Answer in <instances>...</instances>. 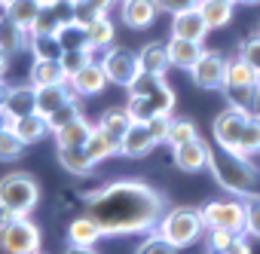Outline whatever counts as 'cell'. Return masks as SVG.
Wrapping results in <instances>:
<instances>
[{
	"label": "cell",
	"instance_id": "cell-1",
	"mask_svg": "<svg viewBox=\"0 0 260 254\" xmlns=\"http://www.w3.org/2000/svg\"><path fill=\"white\" fill-rule=\"evenodd\" d=\"M86 214L104 236L153 233L166 217V196L147 181L122 178L86 193Z\"/></svg>",
	"mask_w": 260,
	"mask_h": 254
},
{
	"label": "cell",
	"instance_id": "cell-8",
	"mask_svg": "<svg viewBox=\"0 0 260 254\" xmlns=\"http://www.w3.org/2000/svg\"><path fill=\"white\" fill-rule=\"evenodd\" d=\"M248 116L251 113H242L236 107H226V110H220L214 116V141H217V147H226V150H236L239 153V141L245 135Z\"/></svg>",
	"mask_w": 260,
	"mask_h": 254
},
{
	"label": "cell",
	"instance_id": "cell-25",
	"mask_svg": "<svg viewBox=\"0 0 260 254\" xmlns=\"http://www.w3.org/2000/svg\"><path fill=\"white\" fill-rule=\"evenodd\" d=\"M101 236H104V233H101V227H98L89 214H83V217L71 220V227H68V242H71V245H86V248H92Z\"/></svg>",
	"mask_w": 260,
	"mask_h": 254
},
{
	"label": "cell",
	"instance_id": "cell-32",
	"mask_svg": "<svg viewBox=\"0 0 260 254\" xmlns=\"http://www.w3.org/2000/svg\"><path fill=\"white\" fill-rule=\"evenodd\" d=\"M55 37H58V43H61L64 52H68V49H92V46H89V31H86V25H80V22H74V19L64 22Z\"/></svg>",
	"mask_w": 260,
	"mask_h": 254
},
{
	"label": "cell",
	"instance_id": "cell-15",
	"mask_svg": "<svg viewBox=\"0 0 260 254\" xmlns=\"http://www.w3.org/2000/svg\"><path fill=\"white\" fill-rule=\"evenodd\" d=\"M153 147H156V138L150 135V125H144V122H132V129L119 138V153L132 156V160L147 156Z\"/></svg>",
	"mask_w": 260,
	"mask_h": 254
},
{
	"label": "cell",
	"instance_id": "cell-21",
	"mask_svg": "<svg viewBox=\"0 0 260 254\" xmlns=\"http://www.w3.org/2000/svg\"><path fill=\"white\" fill-rule=\"evenodd\" d=\"M49 4V0H4V10L7 16H13L28 34H31V28H34V22H37V16H40V10Z\"/></svg>",
	"mask_w": 260,
	"mask_h": 254
},
{
	"label": "cell",
	"instance_id": "cell-59",
	"mask_svg": "<svg viewBox=\"0 0 260 254\" xmlns=\"http://www.w3.org/2000/svg\"><path fill=\"white\" fill-rule=\"evenodd\" d=\"M0 7H4V0H0Z\"/></svg>",
	"mask_w": 260,
	"mask_h": 254
},
{
	"label": "cell",
	"instance_id": "cell-14",
	"mask_svg": "<svg viewBox=\"0 0 260 254\" xmlns=\"http://www.w3.org/2000/svg\"><path fill=\"white\" fill-rule=\"evenodd\" d=\"M156 0H122V7H119V16L122 22L132 28V31H144L156 22Z\"/></svg>",
	"mask_w": 260,
	"mask_h": 254
},
{
	"label": "cell",
	"instance_id": "cell-28",
	"mask_svg": "<svg viewBox=\"0 0 260 254\" xmlns=\"http://www.w3.org/2000/svg\"><path fill=\"white\" fill-rule=\"evenodd\" d=\"M113 7V0H74L71 4V19L80 25H92L95 19L107 16V10Z\"/></svg>",
	"mask_w": 260,
	"mask_h": 254
},
{
	"label": "cell",
	"instance_id": "cell-6",
	"mask_svg": "<svg viewBox=\"0 0 260 254\" xmlns=\"http://www.w3.org/2000/svg\"><path fill=\"white\" fill-rule=\"evenodd\" d=\"M101 65H104V71H107V80H110L113 86H125V89L132 86L135 77L141 74V58H138V52L125 49V46H110V49H104Z\"/></svg>",
	"mask_w": 260,
	"mask_h": 254
},
{
	"label": "cell",
	"instance_id": "cell-34",
	"mask_svg": "<svg viewBox=\"0 0 260 254\" xmlns=\"http://www.w3.org/2000/svg\"><path fill=\"white\" fill-rule=\"evenodd\" d=\"M248 83H260V74H257L245 58L226 61V83H223V86H248Z\"/></svg>",
	"mask_w": 260,
	"mask_h": 254
},
{
	"label": "cell",
	"instance_id": "cell-18",
	"mask_svg": "<svg viewBox=\"0 0 260 254\" xmlns=\"http://www.w3.org/2000/svg\"><path fill=\"white\" fill-rule=\"evenodd\" d=\"M74 101V89L68 83H55V86H40L37 89V113L40 116H49L55 113L58 107L71 104Z\"/></svg>",
	"mask_w": 260,
	"mask_h": 254
},
{
	"label": "cell",
	"instance_id": "cell-10",
	"mask_svg": "<svg viewBox=\"0 0 260 254\" xmlns=\"http://www.w3.org/2000/svg\"><path fill=\"white\" fill-rule=\"evenodd\" d=\"M0 113H4L7 122L37 113V86L34 83H28V86H10L7 98H4V110H0Z\"/></svg>",
	"mask_w": 260,
	"mask_h": 254
},
{
	"label": "cell",
	"instance_id": "cell-40",
	"mask_svg": "<svg viewBox=\"0 0 260 254\" xmlns=\"http://www.w3.org/2000/svg\"><path fill=\"white\" fill-rule=\"evenodd\" d=\"M162 83H166V77L150 74V71H141V74L135 77V83L128 86V95H144V98H150V95H153Z\"/></svg>",
	"mask_w": 260,
	"mask_h": 254
},
{
	"label": "cell",
	"instance_id": "cell-55",
	"mask_svg": "<svg viewBox=\"0 0 260 254\" xmlns=\"http://www.w3.org/2000/svg\"><path fill=\"white\" fill-rule=\"evenodd\" d=\"M49 4H64V7H71V4H74V0H49Z\"/></svg>",
	"mask_w": 260,
	"mask_h": 254
},
{
	"label": "cell",
	"instance_id": "cell-31",
	"mask_svg": "<svg viewBox=\"0 0 260 254\" xmlns=\"http://www.w3.org/2000/svg\"><path fill=\"white\" fill-rule=\"evenodd\" d=\"M132 113H128V107H110V110H104L101 113V119H98V125L104 132H110L113 138H122L128 129H132Z\"/></svg>",
	"mask_w": 260,
	"mask_h": 254
},
{
	"label": "cell",
	"instance_id": "cell-37",
	"mask_svg": "<svg viewBox=\"0 0 260 254\" xmlns=\"http://www.w3.org/2000/svg\"><path fill=\"white\" fill-rule=\"evenodd\" d=\"M31 52L34 58H43V61H61V43L58 37H31Z\"/></svg>",
	"mask_w": 260,
	"mask_h": 254
},
{
	"label": "cell",
	"instance_id": "cell-49",
	"mask_svg": "<svg viewBox=\"0 0 260 254\" xmlns=\"http://www.w3.org/2000/svg\"><path fill=\"white\" fill-rule=\"evenodd\" d=\"M156 7H159V13H184V10H190V7H199V0H156Z\"/></svg>",
	"mask_w": 260,
	"mask_h": 254
},
{
	"label": "cell",
	"instance_id": "cell-36",
	"mask_svg": "<svg viewBox=\"0 0 260 254\" xmlns=\"http://www.w3.org/2000/svg\"><path fill=\"white\" fill-rule=\"evenodd\" d=\"M239 153H245V156L260 153V113H251V116H248L245 135H242V141H239Z\"/></svg>",
	"mask_w": 260,
	"mask_h": 254
},
{
	"label": "cell",
	"instance_id": "cell-13",
	"mask_svg": "<svg viewBox=\"0 0 260 254\" xmlns=\"http://www.w3.org/2000/svg\"><path fill=\"white\" fill-rule=\"evenodd\" d=\"M107 83H110V80H107V71H104L101 58H98V61H89L83 71H77V74L68 80V86L74 89V95H101Z\"/></svg>",
	"mask_w": 260,
	"mask_h": 254
},
{
	"label": "cell",
	"instance_id": "cell-48",
	"mask_svg": "<svg viewBox=\"0 0 260 254\" xmlns=\"http://www.w3.org/2000/svg\"><path fill=\"white\" fill-rule=\"evenodd\" d=\"M147 125H150V135L156 138V144H159V141H169V125H172V116H153Z\"/></svg>",
	"mask_w": 260,
	"mask_h": 254
},
{
	"label": "cell",
	"instance_id": "cell-2",
	"mask_svg": "<svg viewBox=\"0 0 260 254\" xmlns=\"http://www.w3.org/2000/svg\"><path fill=\"white\" fill-rule=\"evenodd\" d=\"M208 172L233 196H260V172L251 166L245 153L214 147L208 156Z\"/></svg>",
	"mask_w": 260,
	"mask_h": 254
},
{
	"label": "cell",
	"instance_id": "cell-26",
	"mask_svg": "<svg viewBox=\"0 0 260 254\" xmlns=\"http://www.w3.org/2000/svg\"><path fill=\"white\" fill-rule=\"evenodd\" d=\"M31 83L40 89V86H55V83H68V74L61 68V61H43V58H34L31 65Z\"/></svg>",
	"mask_w": 260,
	"mask_h": 254
},
{
	"label": "cell",
	"instance_id": "cell-11",
	"mask_svg": "<svg viewBox=\"0 0 260 254\" xmlns=\"http://www.w3.org/2000/svg\"><path fill=\"white\" fill-rule=\"evenodd\" d=\"M208 156H211V147H208L202 138H193V141H187V144L172 147L175 166H178L181 172H187V175H196V172L208 169Z\"/></svg>",
	"mask_w": 260,
	"mask_h": 254
},
{
	"label": "cell",
	"instance_id": "cell-16",
	"mask_svg": "<svg viewBox=\"0 0 260 254\" xmlns=\"http://www.w3.org/2000/svg\"><path fill=\"white\" fill-rule=\"evenodd\" d=\"M71 22V7L64 4H46L31 28V37H55L61 31V25Z\"/></svg>",
	"mask_w": 260,
	"mask_h": 254
},
{
	"label": "cell",
	"instance_id": "cell-19",
	"mask_svg": "<svg viewBox=\"0 0 260 254\" xmlns=\"http://www.w3.org/2000/svg\"><path fill=\"white\" fill-rule=\"evenodd\" d=\"M92 129H95V125H92L86 116H77V119L64 122L61 129H55L52 135H55V144H58V147H86Z\"/></svg>",
	"mask_w": 260,
	"mask_h": 254
},
{
	"label": "cell",
	"instance_id": "cell-42",
	"mask_svg": "<svg viewBox=\"0 0 260 254\" xmlns=\"http://www.w3.org/2000/svg\"><path fill=\"white\" fill-rule=\"evenodd\" d=\"M193 138H199V135H196V125L190 119H172V125H169V141L166 144L178 147V144H187Z\"/></svg>",
	"mask_w": 260,
	"mask_h": 254
},
{
	"label": "cell",
	"instance_id": "cell-44",
	"mask_svg": "<svg viewBox=\"0 0 260 254\" xmlns=\"http://www.w3.org/2000/svg\"><path fill=\"white\" fill-rule=\"evenodd\" d=\"M77 116H83V110H80V104H77V101H71V104L58 107L55 113H49V116H46V122H49V129L55 132V129H61L64 122H71V119H77Z\"/></svg>",
	"mask_w": 260,
	"mask_h": 254
},
{
	"label": "cell",
	"instance_id": "cell-53",
	"mask_svg": "<svg viewBox=\"0 0 260 254\" xmlns=\"http://www.w3.org/2000/svg\"><path fill=\"white\" fill-rule=\"evenodd\" d=\"M7 68H10V52H4V49H0V77L7 74Z\"/></svg>",
	"mask_w": 260,
	"mask_h": 254
},
{
	"label": "cell",
	"instance_id": "cell-57",
	"mask_svg": "<svg viewBox=\"0 0 260 254\" xmlns=\"http://www.w3.org/2000/svg\"><path fill=\"white\" fill-rule=\"evenodd\" d=\"M4 122H7V119H4V113H0V125H4Z\"/></svg>",
	"mask_w": 260,
	"mask_h": 254
},
{
	"label": "cell",
	"instance_id": "cell-58",
	"mask_svg": "<svg viewBox=\"0 0 260 254\" xmlns=\"http://www.w3.org/2000/svg\"><path fill=\"white\" fill-rule=\"evenodd\" d=\"M230 4H239V0H230Z\"/></svg>",
	"mask_w": 260,
	"mask_h": 254
},
{
	"label": "cell",
	"instance_id": "cell-27",
	"mask_svg": "<svg viewBox=\"0 0 260 254\" xmlns=\"http://www.w3.org/2000/svg\"><path fill=\"white\" fill-rule=\"evenodd\" d=\"M58 163H61L64 172H71L77 178H83V175H89L95 169V163L89 160L86 147H58Z\"/></svg>",
	"mask_w": 260,
	"mask_h": 254
},
{
	"label": "cell",
	"instance_id": "cell-4",
	"mask_svg": "<svg viewBox=\"0 0 260 254\" xmlns=\"http://www.w3.org/2000/svg\"><path fill=\"white\" fill-rule=\"evenodd\" d=\"M40 202V184L31 172H10L0 178V205L16 211V214H31Z\"/></svg>",
	"mask_w": 260,
	"mask_h": 254
},
{
	"label": "cell",
	"instance_id": "cell-47",
	"mask_svg": "<svg viewBox=\"0 0 260 254\" xmlns=\"http://www.w3.org/2000/svg\"><path fill=\"white\" fill-rule=\"evenodd\" d=\"M236 236L239 233H230V230H208V248H211V254H220Z\"/></svg>",
	"mask_w": 260,
	"mask_h": 254
},
{
	"label": "cell",
	"instance_id": "cell-20",
	"mask_svg": "<svg viewBox=\"0 0 260 254\" xmlns=\"http://www.w3.org/2000/svg\"><path fill=\"white\" fill-rule=\"evenodd\" d=\"M223 95H226L230 107H236V110H242V113H260V83L223 86Z\"/></svg>",
	"mask_w": 260,
	"mask_h": 254
},
{
	"label": "cell",
	"instance_id": "cell-9",
	"mask_svg": "<svg viewBox=\"0 0 260 254\" xmlns=\"http://www.w3.org/2000/svg\"><path fill=\"white\" fill-rule=\"evenodd\" d=\"M190 77L199 89H223L226 83V58L220 52H202V58L190 68Z\"/></svg>",
	"mask_w": 260,
	"mask_h": 254
},
{
	"label": "cell",
	"instance_id": "cell-50",
	"mask_svg": "<svg viewBox=\"0 0 260 254\" xmlns=\"http://www.w3.org/2000/svg\"><path fill=\"white\" fill-rule=\"evenodd\" d=\"M220 254H251V245H248V239H245V236H236V239L220 251Z\"/></svg>",
	"mask_w": 260,
	"mask_h": 254
},
{
	"label": "cell",
	"instance_id": "cell-45",
	"mask_svg": "<svg viewBox=\"0 0 260 254\" xmlns=\"http://www.w3.org/2000/svg\"><path fill=\"white\" fill-rule=\"evenodd\" d=\"M245 230L260 239V196H248L245 202Z\"/></svg>",
	"mask_w": 260,
	"mask_h": 254
},
{
	"label": "cell",
	"instance_id": "cell-52",
	"mask_svg": "<svg viewBox=\"0 0 260 254\" xmlns=\"http://www.w3.org/2000/svg\"><path fill=\"white\" fill-rule=\"evenodd\" d=\"M64 254H98V251H95V245L92 248H86V245H68Z\"/></svg>",
	"mask_w": 260,
	"mask_h": 254
},
{
	"label": "cell",
	"instance_id": "cell-39",
	"mask_svg": "<svg viewBox=\"0 0 260 254\" xmlns=\"http://www.w3.org/2000/svg\"><path fill=\"white\" fill-rule=\"evenodd\" d=\"M92 52H95V49H68V52H61V68H64V74H68V80H71L77 71H83L89 61H95Z\"/></svg>",
	"mask_w": 260,
	"mask_h": 254
},
{
	"label": "cell",
	"instance_id": "cell-3",
	"mask_svg": "<svg viewBox=\"0 0 260 254\" xmlns=\"http://www.w3.org/2000/svg\"><path fill=\"white\" fill-rule=\"evenodd\" d=\"M208 227H205V220H202V211H196V208H187V205H178V208H169L166 211V217L159 220V227H156V233L159 236H166L172 245H178V248H187V245H196L199 239H202V233H205Z\"/></svg>",
	"mask_w": 260,
	"mask_h": 254
},
{
	"label": "cell",
	"instance_id": "cell-35",
	"mask_svg": "<svg viewBox=\"0 0 260 254\" xmlns=\"http://www.w3.org/2000/svg\"><path fill=\"white\" fill-rule=\"evenodd\" d=\"M28 144L13 132V125L10 122H4L0 125V163H10V160H19L22 156V150H25Z\"/></svg>",
	"mask_w": 260,
	"mask_h": 254
},
{
	"label": "cell",
	"instance_id": "cell-46",
	"mask_svg": "<svg viewBox=\"0 0 260 254\" xmlns=\"http://www.w3.org/2000/svg\"><path fill=\"white\" fill-rule=\"evenodd\" d=\"M239 58H245V61L260 74V34L251 37V40H245V43L239 46Z\"/></svg>",
	"mask_w": 260,
	"mask_h": 254
},
{
	"label": "cell",
	"instance_id": "cell-56",
	"mask_svg": "<svg viewBox=\"0 0 260 254\" xmlns=\"http://www.w3.org/2000/svg\"><path fill=\"white\" fill-rule=\"evenodd\" d=\"M239 4H260V0H239Z\"/></svg>",
	"mask_w": 260,
	"mask_h": 254
},
{
	"label": "cell",
	"instance_id": "cell-30",
	"mask_svg": "<svg viewBox=\"0 0 260 254\" xmlns=\"http://www.w3.org/2000/svg\"><path fill=\"white\" fill-rule=\"evenodd\" d=\"M138 58H141V71H150V74H159V77H166V71L172 68L169 49H166L162 43H147V46L138 52Z\"/></svg>",
	"mask_w": 260,
	"mask_h": 254
},
{
	"label": "cell",
	"instance_id": "cell-54",
	"mask_svg": "<svg viewBox=\"0 0 260 254\" xmlns=\"http://www.w3.org/2000/svg\"><path fill=\"white\" fill-rule=\"evenodd\" d=\"M7 89H10V86H4V77H0V110H4V98H7Z\"/></svg>",
	"mask_w": 260,
	"mask_h": 254
},
{
	"label": "cell",
	"instance_id": "cell-12",
	"mask_svg": "<svg viewBox=\"0 0 260 254\" xmlns=\"http://www.w3.org/2000/svg\"><path fill=\"white\" fill-rule=\"evenodd\" d=\"M208 31L211 28H208V22H205L199 7H190V10L172 16V37H184V40H199L202 43L208 37Z\"/></svg>",
	"mask_w": 260,
	"mask_h": 254
},
{
	"label": "cell",
	"instance_id": "cell-24",
	"mask_svg": "<svg viewBox=\"0 0 260 254\" xmlns=\"http://www.w3.org/2000/svg\"><path fill=\"white\" fill-rule=\"evenodd\" d=\"M10 125H13V132H16L25 144H37L40 138H46V135L52 132V129H49V122H46V116H40V113L22 116V119H13Z\"/></svg>",
	"mask_w": 260,
	"mask_h": 254
},
{
	"label": "cell",
	"instance_id": "cell-5",
	"mask_svg": "<svg viewBox=\"0 0 260 254\" xmlns=\"http://www.w3.org/2000/svg\"><path fill=\"white\" fill-rule=\"evenodd\" d=\"M0 248L7 254H37L40 251V227L28 214L16 217L10 227L0 230Z\"/></svg>",
	"mask_w": 260,
	"mask_h": 254
},
{
	"label": "cell",
	"instance_id": "cell-43",
	"mask_svg": "<svg viewBox=\"0 0 260 254\" xmlns=\"http://www.w3.org/2000/svg\"><path fill=\"white\" fill-rule=\"evenodd\" d=\"M128 113H132V119L135 122H150L153 116H156V110H153V104H150V98H144V95H128Z\"/></svg>",
	"mask_w": 260,
	"mask_h": 254
},
{
	"label": "cell",
	"instance_id": "cell-17",
	"mask_svg": "<svg viewBox=\"0 0 260 254\" xmlns=\"http://www.w3.org/2000/svg\"><path fill=\"white\" fill-rule=\"evenodd\" d=\"M166 49H169L172 68H184V71H190V68L202 58V52H205L199 40H184V37H172V40L166 43Z\"/></svg>",
	"mask_w": 260,
	"mask_h": 254
},
{
	"label": "cell",
	"instance_id": "cell-60",
	"mask_svg": "<svg viewBox=\"0 0 260 254\" xmlns=\"http://www.w3.org/2000/svg\"><path fill=\"white\" fill-rule=\"evenodd\" d=\"M37 254H40V251H37Z\"/></svg>",
	"mask_w": 260,
	"mask_h": 254
},
{
	"label": "cell",
	"instance_id": "cell-38",
	"mask_svg": "<svg viewBox=\"0 0 260 254\" xmlns=\"http://www.w3.org/2000/svg\"><path fill=\"white\" fill-rule=\"evenodd\" d=\"M178 251H181V248H178V245H172V242H169L166 236H159L156 230H153V233H147V239L135 248V254H178Z\"/></svg>",
	"mask_w": 260,
	"mask_h": 254
},
{
	"label": "cell",
	"instance_id": "cell-22",
	"mask_svg": "<svg viewBox=\"0 0 260 254\" xmlns=\"http://www.w3.org/2000/svg\"><path fill=\"white\" fill-rule=\"evenodd\" d=\"M28 37H31V34H28V31H25L13 16L0 13V49L10 52V55H16V52H22V49H25Z\"/></svg>",
	"mask_w": 260,
	"mask_h": 254
},
{
	"label": "cell",
	"instance_id": "cell-29",
	"mask_svg": "<svg viewBox=\"0 0 260 254\" xmlns=\"http://www.w3.org/2000/svg\"><path fill=\"white\" fill-rule=\"evenodd\" d=\"M233 7H236V4H230V0H199V10H202V16H205V22H208L211 31L230 25Z\"/></svg>",
	"mask_w": 260,
	"mask_h": 254
},
{
	"label": "cell",
	"instance_id": "cell-41",
	"mask_svg": "<svg viewBox=\"0 0 260 254\" xmlns=\"http://www.w3.org/2000/svg\"><path fill=\"white\" fill-rule=\"evenodd\" d=\"M150 104H153L156 116H172V113H175V104H178V98H175L172 86H169V83H162V86H159V89L150 95Z\"/></svg>",
	"mask_w": 260,
	"mask_h": 254
},
{
	"label": "cell",
	"instance_id": "cell-33",
	"mask_svg": "<svg viewBox=\"0 0 260 254\" xmlns=\"http://www.w3.org/2000/svg\"><path fill=\"white\" fill-rule=\"evenodd\" d=\"M86 31H89V46H92V49H110V46H113L116 31H113V22H110L107 16H101V19H95L92 25H86Z\"/></svg>",
	"mask_w": 260,
	"mask_h": 254
},
{
	"label": "cell",
	"instance_id": "cell-51",
	"mask_svg": "<svg viewBox=\"0 0 260 254\" xmlns=\"http://www.w3.org/2000/svg\"><path fill=\"white\" fill-rule=\"evenodd\" d=\"M16 217H22V214H16V211H10V208H4V205H0V230H4V227H10Z\"/></svg>",
	"mask_w": 260,
	"mask_h": 254
},
{
	"label": "cell",
	"instance_id": "cell-23",
	"mask_svg": "<svg viewBox=\"0 0 260 254\" xmlns=\"http://www.w3.org/2000/svg\"><path fill=\"white\" fill-rule=\"evenodd\" d=\"M86 153H89V160L98 166V163L110 160L113 153H119V138H113L110 132L101 129V125H95L92 135H89V141H86Z\"/></svg>",
	"mask_w": 260,
	"mask_h": 254
},
{
	"label": "cell",
	"instance_id": "cell-7",
	"mask_svg": "<svg viewBox=\"0 0 260 254\" xmlns=\"http://www.w3.org/2000/svg\"><path fill=\"white\" fill-rule=\"evenodd\" d=\"M202 220L208 230H230L242 233L245 230V202L239 199H214L202 208Z\"/></svg>",
	"mask_w": 260,
	"mask_h": 254
}]
</instances>
